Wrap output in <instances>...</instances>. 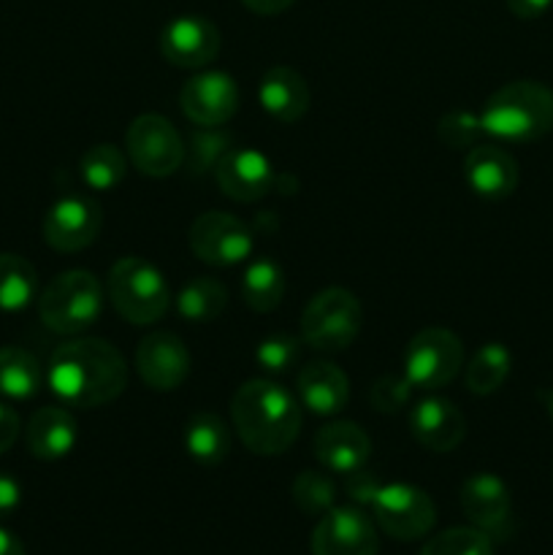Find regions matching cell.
<instances>
[{
	"label": "cell",
	"instance_id": "obj_26",
	"mask_svg": "<svg viewBox=\"0 0 553 555\" xmlns=\"http://www.w3.org/2000/svg\"><path fill=\"white\" fill-rule=\"evenodd\" d=\"M242 298L253 312H274L285 298V274L282 266L269 258H258L244 269Z\"/></svg>",
	"mask_w": 553,
	"mask_h": 555
},
{
	"label": "cell",
	"instance_id": "obj_13",
	"mask_svg": "<svg viewBox=\"0 0 553 555\" xmlns=\"http://www.w3.org/2000/svg\"><path fill=\"white\" fill-rule=\"evenodd\" d=\"M160 54L166 63L184 70L206 68L220 54V30L198 14H184L168 22L160 33Z\"/></svg>",
	"mask_w": 553,
	"mask_h": 555
},
{
	"label": "cell",
	"instance_id": "obj_8",
	"mask_svg": "<svg viewBox=\"0 0 553 555\" xmlns=\"http://www.w3.org/2000/svg\"><path fill=\"white\" fill-rule=\"evenodd\" d=\"M369 507H372L380 529L399 542L421 540L437 524V507H434L432 496L410 482L380 486Z\"/></svg>",
	"mask_w": 553,
	"mask_h": 555
},
{
	"label": "cell",
	"instance_id": "obj_18",
	"mask_svg": "<svg viewBox=\"0 0 553 555\" xmlns=\"http://www.w3.org/2000/svg\"><path fill=\"white\" fill-rule=\"evenodd\" d=\"M410 431L421 448L432 453H453L464 442L466 421L453 401L428 396L410 410Z\"/></svg>",
	"mask_w": 553,
	"mask_h": 555
},
{
	"label": "cell",
	"instance_id": "obj_27",
	"mask_svg": "<svg viewBox=\"0 0 553 555\" xmlns=\"http://www.w3.org/2000/svg\"><path fill=\"white\" fill-rule=\"evenodd\" d=\"M38 274L30 260L14 253H0V309L22 312L36 301Z\"/></svg>",
	"mask_w": 553,
	"mask_h": 555
},
{
	"label": "cell",
	"instance_id": "obj_21",
	"mask_svg": "<svg viewBox=\"0 0 553 555\" xmlns=\"http://www.w3.org/2000/svg\"><path fill=\"white\" fill-rule=\"evenodd\" d=\"M298 401L312 415L334 417L350 401V379L336 363L312 361L298 372Z\"/></svg>",
	"mask_w": 553,
	"mask_h": 555
},
{
	"label": "cell",
	"instance_id": "obj_9",
	"mask_svg": "<svg viewBox=\"0 0 553 555\" xmlns=\"http://www.w3.org/2000/svg\"><path fill=\"white\" fill-rule=\"evenodd\" d=\"M125 152L130 163L144 177L163 179L179 171L184 163V141L171 122L160 114H141L128 125L125 133Z\"/></svg>",
	"mask_w": 553,
	"mask_h": 555
},
{
	"label": "cell",
	"instance_id": "obj_10",
	"mask_svg": "<svg viewBox=\"0 0 553 555\" xmlns=\"http://www.w3.org/2000/svg\"><path fill=\"white\" fill-rule=\"evenodd\" d=\"M188 244L195 258L215 269L239 266L253 255V231L239 217L226 211H204L188 231Z\"/></svg>",
	"mask_w": 553,
	"mask_h": 555
},
{
	"label": "cell",
	"instance_id": "obj_29",
	"mask_svg": "<svg viewBox=\"0 0 553 555\" xmlns=\"http://www.w3.org/2000/svg\"><path fill=\"white\" fill-rule=\"evenodd\" d=\"M125 171H128L125 152L114 144H92L79 160L81 182L98 193L117 190L123 184Z\"/></svg>",
	"mask_w": 553,
	"mask_h": 555
},
{
	"label": "cell",
	"instance_id": "obj_20",
	"mask_svg": "<svg viewBox=\"0 0 553 555\" xmlns=\"http://www.w3.org/2000/svg\"><path fill=\"white\" fill-rule=\"evenodd\" d=\"M372 453V439L352 421H334L314 437V455L329 472L352 475L366 466Z\"/></svg>",
	"mask_w": 553,
	"mask_h": 555
},
{
	"label": "cell",
	"instance_id": "obj_11",
	"mask_svg": "<svg viewBox=\"0 0 553 555\" xmlns=\"http://www.w3.org/2000/svg\"><path fill=\"white\" fill-rule=\"evenodd\" d=\"M103 225V211L87 195H63L43 217V238L57 253H79L90 247Z\"/></svg>",
	"mask_w": 553,
	"mask_h": 555
},
{
	"label": "cell",
	"instance_id": "obj_4",
	"mask_svg": "<svg viewBox=\"0 0 553 555\" xmlns=\"http://www.w3.org/2000/svg\"><path fill=\"white\" fill-rule=\"evenodd\" d=\"M101 312L103 285L87 269L63 271L38 296V318L54 334H81L90 325H95Z\"/></svg>",
	"mask_w": 553,
	"mask_h": 555
},
{
	"label": "cell",
	"instance_id": "obj_1",
	"mask_svg": "<svg viewBox=\"0 0 553 555\" xmlns=\"http://www.w3.org/2000/svg\"><path fill=\"white\" fill-rule=\"evenodd\" d=\"M49 388L65 406L95 410L112 404L128 385V366L114 345L103 339H74L54 350Z\"/></svg>",
	"mask_w": 553,
	"mask_h": 555
},
{
	"label": "cell",
	"instance_id": "obj_40",
	"mask_svg": "<svg viewBox=\"0 0 553 555\" xmlns=\"http://www.w3.org/2000/svg\"><path fill=\"white\" fill-rule=\"evenodd\" d=\"M551 5L553 0H507V9L513 11L518 20H540Z\"/></svg>",
	"mask_w": 553,
	"mask_h": 555
},
{
	"label": "cell",
	"instance_id": "obj_25",
	"mask_svg": "<svg viewBox=\"0 0 553 555\" xmlns=\"http://www.w3.org/2000/svg\"><path fill=\"white\" fill-rule=\"evenodd\" d=\"M41 363L25 347H0V396L27 401L41 390Z\"/></svg>",
	"mask_w": 553,
	"mask_h": 555
},
{
	"label": "cell",
	"instance_id": "obj_43",
	"mask_svg": "<svg viewBox=\"0 0 553 555\" xmlns=\"http://www.w3.org/2000/svg\"><path fill=\"white\" fill-rule=\"evenodd\" d=\"M545 410H548V415H551V421H553V388L545 393Z\"/></svg>",
	"mask_w": 553,
	"mask_h": 555
},
{
	"label": "cell",
	"instance_id": "obj_2",
	"mask_svg": "<svg viewBox=\"0 0 553 555\" xmlns=\"http://www.w3.org/2000/svg\"><path fill=\"white\" fill-rule=\"evenodd\" d=\"M231 417L244 448L255 455H280L301 431L298 399L271 379H249L233 393Z\"/></svg>",
	"mask_w": 553,
	"mask_h": 555
},
{
	"label": "cell",
	"instance_id": "obj_24",
	"mask_svg": "<svg viewBox=\"0 0 553 555\" xmlns=\"http://www.w3.org/2000/svg\"><path fill=\"white\" fill-rule=\"evenodd\" d=\"M184 450L198 466H220L231 453V431L215 412H195L184 426Z\"/></svg>",
	"mask_w": 553,
	"mask_h": 555
},
{
	"label": "cell",
	"instance_id": "obj_33",
	"mask_svg": "<svg viewBox=\"0 0 553 555\" xmlns=\"http://www.w3.org/2000/svg\"><path fill=\"white\" fill-rule=\"evenodd\" d=\"M437 135L448 150H466L477 146V141L486 135L480 122V114H472L466 108H455L448 112L437 125Z\"/></svg>",
	"mask_w": 553,
	"mask_h": 555
},
{
	"label": "cell",
	"instance_id": "obj_17",
	"mask_svg": "<svg viewBox=\"0 0 553 555\" xmlns=\"http://www.w3.org/2000/svg\"><path fill=\"white\" fill-rule=\"evenodd\" d=\"M217 188L239 204H253L274 188V166L258 150H228L215 166Z\"/></svg>",
	"mask_w": 553,
	"mask_h": 555
},
{
	"label": "cell",
	"instance_id": "obj_12",
	"mask_svg": "<svg viewBox=\"0 0 553 555\" xmlns=\"http://www.w3.org/2000/svg\"><path fill=\"white\" fill-rule=\"evenodd\" d=\"M380 537L358 507H331L312 531V555H377Z\"/></svg>",
	"mask_w": 553,
	"mask_h": 555
},
{
	"label": "cell",
	"instance_id": "obj_35",
	"mask_svg": "<svg viewBox=\"0 0 553 555\" xmlns=\"http://www.w3.org/2000/svg\"><path fill=\"white\" fill-rule=\"evenodd\" d=\"M412 393L410 379L401 374V377H380L377 383L372 385V393H369V401L377 412H399L401 406H407Z\"/></svg>",
	"mask_w": 553,
	"mask_h": 555
},
{
	"label": "cell",
	"instance_id": "obj_5",
	"mask_svg": "<svg viewBox=\"0 0 553 555\" xmlns=\"http://www.w3.org/2000/svg\"><path fill=\"white\" fill-rule=\"evenodd\" d=\"M106 293L119 318L133 325L157 323L171 304V291L160 269L136 255L112 266L106 276Z\"/></svg>",
	"mask_w": 553,
	"mask_h": 555
},
{
	"label": "cell",
	"instance_id": "obj_22",
	"mask_svg": "<svg viewBox=\"0 0 553 555\" xmlns=\"http://www.w3.org/2000/svg\"><path fill=\"white\" fill-rule=\"evenodd\" d=\"M258 101L276 122H296L309 112V87L298 70L276 65L263 74L258 85Z\"/></svg>",
	"mask_w": 553,
	"mask_h": 555
},
{
	"label": "cell",
	"instance_id": "obj_42",
	"mask_svg": "<svg viewBox=\"0 0 553 555\" xmlns=\"http://www.w3.org/2000/svg\"><path fill=\"white\" fill-rule=\"evenodd\" d=\"M0 555H27L25 545H22L20 537H14L11 531L0 529Z\"/></svg>",
	"mask_w": 553,
	"mask_h": 555
},
{
	"label": "cell",
	"instance_id": "obj_16",
	"mask_svg": "<svg viewBox=\"0 0 553 555\" xmlns=\"http://www.w3.org/2000/svg\"><path fill=\"white\" fill-rule=\"evenodd\" d=\"M136 369L152 390H177L190 374V350L171 331H155L141 339L136 350Z\"/></svg>",
	"mask_w": 553,
	"mask_h": 555
},
{
	"label": "cell",
	"instance_id": "obj_32",
	"mask_svg": "<svg viewBox=\"0 0 553 555\" xmlns=\"http://www.w3.org/2000/svg\"><path fill=\"white\" fill-rule=\"evenodd\" d=\"M293 502L307 515H325L336 507V486L323 472L307 469L293 480Z\"/></svg>",
	"mask_w": 553,
	"mask_h": 555
},
{
	"label": "cell",
	"instance_id": "obj_3",
	"mask_svg": "<svg viewBox=\"0 0 553 555\" xmlns=\"http://www.w3.org/2000/svg\"><path fill=\"white\" fill-rule=\"evenodd\" d=\"M486 135L504 144H529L553 128V92L531 79L499 87L480 112Z\"/></svg>",
	"mask_w": 553,
	"mask_h": 555
},
{
	"label": "cell",
	"instance_id": "obj_34",
	"mask_svg": "<svg viewBox=\"0 0 553 555\" xmlns=\"http://www.w3.org/2000/svg\"><path fill=\"white\" fill-rule=\"evenodd\" d=\"M298 358H301V345L291 334H271L260 339V345L255 347V361L269 374L291 372L298 363Z\"/></svg>",
	"mask_w": 553,
	"mask_h": 555
},
{
	"label": "cell",
	"instance_id": "obj_15",
	"mask_svg": "<svg viewBox=\"0 0 553 555\" xmlns=\"http://www.w3.org/2000/svg\"><path fill=\"white\" fill-rule=\"evenodd\" d=\"M461 509L475 529L488 537H504L513 526V499L507 486L491 472H477L461 486Z\"/></svg>",
	"mask_w": 553,
	"mask_h": 555
},
{
	"label": "cell",
	"instance_id": "obj_7",
	"mask_svg": "<svg viewBox=\"0 0 553 555\" xmlns=\"http://www.w3.org/2000/svg\"><path fill=\"white\" fill-rule=\"evenodd\" d=\"M464 366V345L448 328H423L407 341L404 377L412 388L439 390L453 383Z\"/></svg>",
	"mask_w": 553,
	"mask_h": 555
},
{
	"label": "cell",
	"instance_id": "obj_37",
	"mask_svg": "<svg viewBox=\"0 0 553 555\" xmlns=\"http://www.w3.org/2000/svg\"><path fill=\"white\" fill-rule=\"evenodd\" d=\"M22 504V486L11 475L0 472V520L14 515Z\"/></svg>",
	"mask_w": 553,
	"mask_h": 555
},
{
	"label": "cell",
	"instance_id": "obj_38",
	"mask_svg": "<svg viewBox=\"0 0 553 555\" xmlns=\"http://www.w3.org/2000/svg\"><path fill=\"white\" fill-rule=\"evenodd\" d=\"M16 437H20V415L11 406L0 404V455L11 450Z\"/></svg>",
	"mask_w": 553,
	"mask_h": 555
},
{
	"label": "cell",
	"instance_id": "obj_28",
	"mask_svg": "<svg viewBox=\"0 0 553 555\" xmlns=\"http://www.w3.org/2000/svg\"><path fill=\"white\" fill-rule=\"evenodd\" d=\"M510 369H513V356L499 341H488L472 356L466 363V390L475 396H491L507 383Z\"/></svg>",
	"mask_w": 553,
	"mask_h": 555
},
{
	"label": "cell",
	"instance_id": "obj_31",
	"mask_svg": "<svg viewBox=\"0 0 553 555\" xmlns=\"http://www.w3.org/2000/svg\"><path fill=\"white\" fill-rule=\"evenodd\" d=\"M421 555H493V542L475 526H459L432 537Z\"/></svg>",
	"mask_w": 553,
	"mask_h": 555
},
{
	"label": "cell",
	"instance_id": "obj_30",
	"mask_svg": "<svg viewBox=\"0 0 553 555\" xmlns=\"http://www.w3.org/2000/svg\"><path fill=\"white\" fill-rule=\"evenodd\" d=\"M228 304V291L222 282L211 276H198L190 280L177 296V309L190 323H211L222 314Z\"/></svg>",
	"mask_w": 553,
	"mask_h": 555
},
{
	"label": "cell",
	"instance_id": "obj_36",
	"mask_svg": "<svg viewBox=\"0 0 553 555\" xmlns=\"http://www.w3.org/2000/svg\"><path fill=\"white\" fill-rule=\"evenodd\" d=\"M228 144H231V139H228L226 133H217L215 128H211V133L193 135L190 157H193L195 171L201 173V171H206V168L217 166V163H220V157L228 152Z\"/></svg>",
	"mask_w": 553,
	"mask_h": 555
},
{
	"label": "cell",
	"instance_id": "obj_14",
	"mask_svg": "<svg viewBox=\"0 0 553 555\" xmlns=\"http://www.w3.org/2000/svg\"><path fill=\"white\" fill-rule=\"evenodd\" d=\"M179 106H182L184 117L198 128H220L236 114L239 87L222 70H204L182 87Z\"/></svg>",
	"mask_w": 553,
	"mask_h": 555
},
{
	"label": "cell",
	"instance_id": "obj_39",
	"mask_svg": "<svg viewBox=\"0 0 553 555\" xmlns=\"http://www.w3.org/2000/svg\"><path fill=\"white\" fill-rule=\"evenodd\" d=\"M347 477H350V482H347V493H350V496L361 504L372 502V496H374V491L380 488V482L374 480V477L363 475V469L352 472V475H347Z\"/></svg>",
	"mask_w": 553,
	"mask_h": 555
},
{
	"label": "cell",
	"instance_id": "obj_41",
	"mask_svg": "<svg viewBox=\"0 0 553 555\" xmlns=\"http://www.w3.org/2000/svg\"><path fill=\"white\" fill-rule=\"evenodd\" d=\"M242 3L247 5L249 11H255V14L274 16V14H282V11L291 9L296 0H242Z\"/></svg>",
	"mask_w": 553,
	"mask_h": 555
},
{
	"label": "cell",
	"instance_id": "obj_23",
	"mask_svg": "<svg viewBox=\"0 0 553 555\" xmlns=\"http://www.w3.org/2000/svg\"><path fill=\"white\" fill-rule=\"evenodd\" d=\"M79 442V426L63 406H43L27 423V450L41 461L65 459Z\"/></svg>",
	"mask_w": 553,
	"mask_h": 555
},
{
	"label": "cell",
	"instance_id": "obj_19",
	"mask_svg": "<svg viewBox=\"0 0 553 555\" xmlns=\"http://www.w3.org/2000/svg\"><path fill=\"white\" fill-rule=\"evenodd\" d=\"M464 179L480 198H510L518 188V163L502 146L477 144L464 157Z\"/></svg>",
	"mask_w": 553,
	"mask_h": 555
},
{
	"label": "cell",
	"instance_id": "obj_6",
	"mask_svg": "<svg viewBox=\"0 0 553 555\" xmlns=\"http://www.w3.org/2000/svg\"><path fill=\"white\" fill-rule=\"evenodd\" d=\"M361 325V301L345 287H325L304 307L301 339L320 352H342L358 339Z\"/></svg>",
	"mask_w": 553,
	"mask_h": 555
}]
</instances>
